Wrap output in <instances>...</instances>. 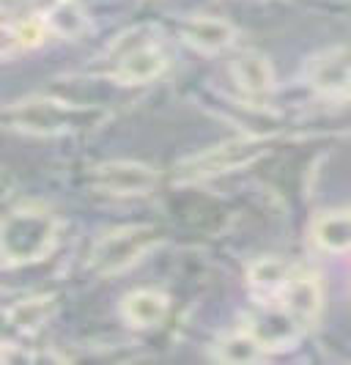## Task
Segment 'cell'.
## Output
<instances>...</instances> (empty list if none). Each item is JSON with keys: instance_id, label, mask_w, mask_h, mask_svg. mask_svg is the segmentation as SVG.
<instances>
[{"instance_id": "6da1fadb", "label": "cell", "mask_w": 351, "mask_h": 365, "mask_svg": "<svg viewBox=\"0 0 351 365\" xmlns=\"http://www.w3.org/2000/svg\"><path fill=\"white\" fill-rule=\"evenodd\" d=\"M105 118L108 115L102 110L77 108L53 96H28L6 105L3 110V124L11 132L31 135V138H58L77 129H91L102 124Z\"/></svg>"}, {"instance_id": "7a4b0ae2", "label": "cell", "mask_w": 351, "mask_h": 365, "mask_svg": "<svg viewBox=\"0 0 351 365\" xmlns=\"http://www.w3.org/2000/svg\"><path fill=\"white\" fill-rule=\"evenodd\" d=\"M61 222L41 206H19L0 225V256L6 267L38 264L58 247Z\"/></svg>"}, {"instance_id": "3957f363", "label": "cell", "mask_w": 351, "mask_h": 365, "mask_svg": "<svg viewBox=\"0 0 351 365\" xmlns=\"http://www.w3.org/2000/svg\"><path fill=\"white\" fill-rule=\"evenodd\" d=\"M162 231L154 225H124L99 239L88 253V269L99 277H112L132 269L162 245Z\"/></svg>"}, {"instance_id": "277c9868", "label": "cell", "mask_w": 351, "mask_h": 365, "mask_svg": "<svg viewBox=\"0 0 351 365\" xmlns=\"http://www.w3.org/2000/svg\"><path fill=\"white\" fill-rule=\"evenodd\" d=\"M269 151V143L263 138H234L217 146L206 148L201 154L189 157L179 165V179H211L222 173H234L247 165L258 163L261 157Z\"/></svg>"}, {"instance_id": "5b68a950", "label": "cell", "mask_w": 351, "mask_h": 365, "mask_svg": "<svg viewBox=\"0 0 351 365\" xmlns=\"http://www.w3.org/2000/svg\"><path fill=\"white\" fill-rule=\"evenodd\" d=\"M157 170L151 165L132 163V160H112L102 163L91 170V187L102 195H115V198H135V195H148L157 187Z\"/></svg>"}, {"instance_id": "8992f818", "label": "cell", "mask_w": 351, "mask_h": 365, "mask_svg": "<svg viewBox=\"0 0 351 365\" xmlns=\"http://www.w3.org/2000/svg\"><path fill=\"white\" fill-rule=\"evenodd\" d=\"M308 83L321 96L351 93V44H340L315 55L308 69Z\"/></svg>"}, {"instance_id": "52a82bcc", "label": "cell", "mask_w": 351, "mask_h": 365, "mask_svg": "<svg viewBox=\"0 0 351 365\" xmlns=\"http://www.w3.org/2000/svg\"><path fill=\"white\" fill-rule=\"evenodd\" d=\"M278 302L294 316L302 327H310L318 319V313H321V305H324L321 280L315 277V272L294 269V274H291L288 286L283 289Z\"/></svg>"}, {"instance_id": "ba28073f", "label": "cell", "mask_w": 351, "mask_h": 365, "mask_svg": "<svg viewBox=\"0 0 351 365\" xmlns=\"http://www.w3.org/2000/svg\"><path fill=\"white\" fill-rule=\"evenodd\" d=\"M261 305L263 308L258 313H253L244 327L258 338L263 349H285L288 344H294L296 335L305 327L280 302L278 305L275 302H261Z\"/></svg>"}, {"instance_id": "9c48e42d", "label": "cell", "mask_w": 351, "mask_h": 365, "mask_svg": "<svg viewBox=\"0 0 351 365\" xmlns=\"http://www.w3.org/2000/svg\"><path fill=\"white\" fill-rule=\"evenodd\" d=\"M236 28L222 17H209V14H198V17H189L182 25V38L184 44H189L192 50L206 55H217L225 53L228 47L236 44Z\"/></svg>"}, {"instance_id": "30bf717a", "label": "cell", "mask_w": 351, "mask_h": 365, "mask_svg": "<svg viewBox=\"0 0 351 365\" xmlns=\"http://www.w3.org/2000/svg\"><path fill=\"white\" fill-rule=\"evenodd\" d=\"M167 69L165 53L157 44H135L115 61V80L124 86H146Z\"/></svg>"}, {"instance_id": "8fae6325", "label": "cell", "mask_w": 351, "mask_h": 365, "mask_svg": "<svg viewBox=\"0 0 351 365\" xmlns=\"http://www.w3.org/2000/svg\"><path fill=\"white\" fill-rule=\"evenodd\" d=\"M231 74L239 91H244L247 96H266L275 88V69L269 58L256 50H244L236 55L231 63Z\"/></svg>"}, {"instance_id": "7c38bea8", "label": "cell", "mask_w": 351, "mask_h": 365, "mask_svg": "<svg viewBox=\"0 0 351 365\" xmlns=\"http://www.w3.org/2000/svg\"><path fill=\"white\" fill-rule=\"evenodd\" d=\"M170 308V299L157 289H137L121 299V316L135 329H151L162 324Z\"/></svg>"}, {"instance_id": "4fadbf2b", "label": "cell", "mask_w": 351, "mask_h": 365, "mask_svg": "<svg viewBox=\"0 0 351 365\" xmlns=\"http://www.w3.org/2000/svg\"><path fill=\"white\" fill-rule=\"evenodd\" d=\"M53 313H56V297L53 294L28 297V299H19V302L6 308V327L19 338L36 335L38 329L50 322Z\"/></svg>"}, {"instance_id": "5bb4252c", "label": "cell", "mask_w": 351, "mask_h": 365, "mask_svg": "<svg viewBox=\"0 0 351 365\" xmlns=\"http://www.w3.org/2000/svg\"><path fill=\"white\" fill-rule=\"evenodd\" d=\"M291 274H294V269L285 261H280L275 256H266L250 264L247 286H250V292L256 294L261 302H278L283 289L291 280Z\"/></svg>"}, {"instance_id": "9a60e30c", "label": "cell", "mask_w": 351, "mask_h": 365, "mask_svg": "<svg viewBox=\"0 0 351 365\" xmlns=\"http://www.w3.org/2000/svg\"><path fill=\"white\" fill-rule=\"evenodd\" d=\"M310 237L327 253H346V250H351V212L337 209V212L318 215L313 220V225H310Z\"/></svg>"}, {"instance_id": "2e32d148", "label": "cell", "mask_w": 351, "mask_h": 365, "mask_svg": "<svg viewBox=\"0 0 351 365\" xmlns=\"http://www.w3.org/2000/svg\"><path fill=\"white\" fill-rule=\"evenodd\" d=\"M266 349L247 327L228 332L214 346V360L220 363H261Z\"/></svg>"}, {"instance_id": "e0dca14e", "label": "cell", "mask_w": 351, "mask_h": 365, "mask_svg": "<svg viewBox=\"0 0 351 365\" xmlns=\"http://www.w3.org/2000/svg\"><path fill=\"white\" fill-rule=\"evenodd\" d=\"M44 22H47V28H50L53 36L77 38L88 28V14H85V9H83L80 0H56L47 9Z\"/></svg>"}, {"instance_id": "ac0fdd59", "label": "cell", "mask_w": 351, "mask_h": 365, "mask_svg": "<svg viewBox=\"0 0 351 365\" xmlns=\"http://www.w3.org/2000/svg\"><path fill=\"white\" fill-rule=\"evenodd\" d=\"M47 36H50V28H47L44 17H28L19 19V22H9L6 31H3V55L33 50Z\"/></svg>"}]
</instances>
